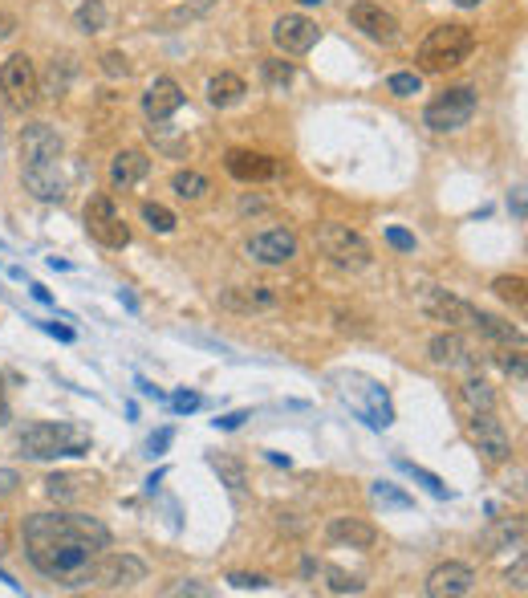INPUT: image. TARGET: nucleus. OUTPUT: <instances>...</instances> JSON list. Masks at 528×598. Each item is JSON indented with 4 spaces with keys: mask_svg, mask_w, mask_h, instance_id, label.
I'll list each match as a JSON object with an SVG mask.
<instances>
[{
    "mask_svg": "<svg viewBox=\"0 0 528 598\" xmlns=\"http://www.w3.org/2000/svg\"><path fill=\"white\" fill-rule=\"evenodd\" d=\"M21 534H25V553L33 570L62 586L114 542L106 525L86 513H33L25 517Z\"/></svg>",
    "mask_w": 528,
    "mask_h": 598,
    "instance_id": "obj_1",
    "label": "nucleus"
},
{
    "mask_svg": "<svg viewBox=\"0 0 528 598\" xmlns=\"http://www.w3.org/2000/svg\"><path fill=\"white\" fill-rule=\"evenodd\" d=\"M146 578L143 558L135 553H98L65 582V590H127Z\"/></svg>",
    "mask_w": 528,
    "mask_h": 598,
    "instance_id": "obj_2",
    "label": "nucleus"
},
{
    "mask_svg": "<svg viewBox=\"0 0 528 598\" xmlns=\"http://www.w3.org/2000/svg\"><path fill=\"white\" fill-rule=\"evenodd\" d=\"M475 49V33L467 25H435L419 46V65L423 74H447L472 57Z\"/></svg>",
    "mask_w": 528,
    "mask_h": 598,
    "instance_id": "obj_3",
    "label": "nucleus"
},
{
    "mask_svg": "<svg viewBox=\"0 0 528 598\" xmlns=\"http://www.w3.org/2000/svg\"><path fill=\"white\" fill-rule=\"evenodd\" d=\"M21 456L29 461H57V456H86L90 440L70 424H33L21 432Z\"/></svg>",
    "mask_w": 528,
    "mask_h": 598,
    "instance_id": "obj_4",
    "label": "nucleus"
},
{
    "mask_svg": "<svg viewBox=\"0 0 528 598\" xmlns=\"http://www.w3.org/2000/svg\"><path fill=\"white\" fill-rule=\"evenodd\" d=\"M337 391L342 399L350 403V411H358L370 428H391L394 424V407H391V395H386L383 383H374L366 375H337Z\"/></svg>",
    "mask_w": 528,
    "mask_h": 598,
    "instance_id": "obj_5",
    "label": "nucleus"
},
{
    "mask_svg": "<svg viewBox=\"0 0 528 598\" xmlns=\"http://www.w3.org/2000/svg\"><path fill=\"white\" fill-rule=\"evenodd\" d=\"M318 249L326 253L329 261H334L337 269H350V273H358V269L370 265V240L362 237L358 228H350V224H318Z\"/></svg>",
    "mask_w": 528,
    "mask_h": 598,
    "instance_id": "obj_6",
    "label": "nucleus"
},
{
    "mask_svg": "<svg viewBox=\"0 0 528 598\" xmlns=\"http://www.w3.org/2000/svg\"><path fill=\"white\" fill-rule=\"evenodd\" d=\"M472 114H475V90L472 86H451V90L435 94V98L427 102L423 122H427L431 130H439V135H447V130L467 127Z\"/></svg>",
    "mask_w": 528,
    "mask_h": 598,
    "instance_id": "obj_7",
    "label": "nucleus"
},
{
    "mask_svg": "<svg viewBox=\"0 0 528 598\" xmlns=\"http://www.w3.org/2000/svg\"><path fill=\"white\" fill-rule=\"evenodd\" d=\"M0 90H4L12 111H29L37 102V94H41V78H37L33 57L29 54L4 57V65H0Z\"/></svg>",
    "mask_w": 528,
    "mask_h": 598,
    "instance_id": "obj_8",
    "label": "nucleus"
},
{
    "mask_svg": "<svg viewBox=\"0 0 528 598\" xmlns=\"http://www.w3.org/2000/svg\"><path fill=\"white\" fill-rule=\"evenodd\" d=\"M86 228H90V237L98 240V245H106V249H127L130 245V228L119 216V208H114L110 195H90V203H86Z\"/></svg>",
    "mask_w": 528,
    "mask_h": 598,
    "instance_id": "obj_9",
    "label": "nucleus"
},
{
    "mask_svg": "<svg viewBox=\"0 0 528 598\" xmlns=\"http://www.w3.org/2000/svg\"><path fill=\"white\" fill-rule=\"evenodd\" d=\"M467 436H472L475 448H480L492 464H504L512 456V436H508V428H504V419L496 415V407L492 411H472Z\"/></svg>",
    "mask_w": 528,
    "mask_h": 598,
    "instance_id": "obj_10",
    "label": "nucleus"
},
{
    "mask_svg": "<svg viewBox=\"0 0 528 598\" xmlns=\"http://www.w3.org/2000/svg\"><path fill=\"white\" fill-rule=\"evenodd\" d=\"M350 25H354L362 37L378 41V46H394V41L402 37L399 17H394L391 9H383V4H374V0H358V4H350Z\"/></svg>",
    "mask_w": 528,
    "mask_h": 598,
    "instance_id": "obj_11",
    "label": "nucleus"
},
{
    "mask_svg": "<svg viewBox=\"0 0 528 598\" xmlns=\"http://www.w3.org/2000/svg\"><path fill=\"white\" fill-rule=\"evenodd\" d=\"M419 305H423L427 318L447 322L451 330H464V326L475 322V305L464 302V297H456V294H447V289H439V286H423L419 289Z\"/></svg>",
    "mask_w": 528,
    "mask_h": 598,
    "instance_id": "obj_12",
    "label": "nucleus"
},
{
    "mask_svg": "<svg viewBox=\"0 0 528 598\" xmlns=\"http://www.w3.org/2000/svg\"><path fill=\"white\" fill-rule=\"evenodd\" d=\"M318 37H321L318 21L301 17V12H285V17H276V25H273V46L289 57L309 54V49L318 46Z\"/></svg>",
    "mask_w": 528,
    "mask_h": 598,
    "instance_id": "obj_13",
    "label": "nucleus"
},
{
    "mask_svg": "<svg viewBox=\"0 0 528 598\" xmlns=\"http://www.w3.org/2000/svg\"><path fill=\"white\" fill-rule=\"evenodd\" d=\"M472 586H475V570L467 561H439L435 570L427 574V582H423V590L431 598H464L472 594Z\"/></svg>",
    "mask_w": 528,
    "mask_h": 598,
    "instance_id": "obj_14",
    "label": "nucleus"
},
{
    "mask_svg": "<svg viewBox=\"0 0 528 598\" xmlns=\"http://www.w3.org/2000/svg\"><path fill=\"white\" fill-rule=\"evenodd\" d=\"M62 159V135L49 122H33L21 135V167H45Z\"/></svg>",
    "mask_w": 528,
    "mask_h": 598,
    "instance_id": "obj_15",
    "label": "nucleus"
},
{
    "mask_svg": "<svg viewBox=\"0 0 528 598\" xmlns=\"http://www.w3.org/2000/svg\"><path fill=\"white\" fill-rule=\"evenodd\" d=\"M248 257L260 261V265H289L297 257V237L289 228H264L256 237H248Z\"/></svg>",
    "mask_w": 528,
    "mask_h": 598,
    "instance_id": "obj_16",
    "label": "nucleus"
},
{
    "mask_svg": "<svg viewBox=\"0 0 528 598\" xmlns=\"http://www.w3.org/2000/svg\"><path fill=\"white\" fill-rule=\"evenodd\" d=\"M224 167H228L232 179L240 184H264V179H273L276 175V159L264 155V151H248V147H232L224 155Z\"/></svg>",
    "mask_w": 528,
    "mask_h": 598,
    "instance_id": "obj_17",
    "label": "nucleus"
},
{
    "mask_svg": "<svg viewBox=\"0 0 528 598\" xmlns=\"http://www.w3.org/2000/svg\"><path fill=\"white\" fill-rule=\"evenodd\" d=\"M183 106V90H179V82L175 78H155V82L146 86V94H143V114L151 122H167L175 111Z\"/></svg>",
    "mask_w": 528,
    "mask_h": 598,
    "instance_id": "obj_18",
    "label": "nucleus"
},
{
    "mask_svg": "<svg viewBox=\"0 0 528 598\" xmlns=\"http://www.w3.org/2000/svg\"><path fill=\"white\" fill-rule=\"evenodd\" d=\"M219 305L232 313H264V310H276V305H281V294L268 286H236V289H224V294H219Z\"/></svg>",
    "mask_w": 528,
    "mask_h": 598,
    "instance_id": "obj_19",
    "label": "nucleus"
},
{
    "mask_svg": "<svg viewBox=\"0 0 528 598\" xmlns=\"http://www.w3.org/2000/svg\"><path fill=\"white\" fill-rule=\"evenodd\" d=\"M326 537L337 545H350V550H370L378 542V529L370 521H362V517H329Z\"/></svg>",
    "mask_w": 528,
    "mask_h": 598,
    "instance_id": "obj_20",
    "label": "nucleus"
},
{
    "mask_svg": "<svg viewBox=\"0 0 528 598\" xmlns=\"http://www.w3.org/2000/svg\"><path fill=\"white\" fill-rule=\"evenodd\" d=\"M146 171H151V159H146L143 151L127 147L110 159V187H114V192H127V187H135Z\"/></svg>",
    "mask_w": 528,
    "mask_h": 598,
    "instance_id": "obj_21",
    "label": "nucleus"
},
{
    "mask_svg": "<svg viewBox=\"0 0 528 598\" xmlns=\"http://www.w3.org/2000/svg\"><path fill=\"white\" fill-rule=\"evenodd\" d=\"M25 171V187L37 195V200L45 203H57L65 195V179L57 171V163H45V167H21Z\"/></svg>",
    "mask_w": 528,
    "mask_h": 598,
    "instance_id": "obj_22",
    "label": "nucleus"
},
{
    "mask_svg": "<svg viewBox=\"0 0 528 598\" xmlns=\"http://www.w3.org/2000/svg\"><path fill=\"white\" fill-rule=\"evenodd\" d=\"M427 354H431L435 367H464V362H467V342L459 338L456 330L435 334V338L427 342Z\"/></svg>",
    "mask_w": 528,
    "mask_h": 598,
    "instance_id": "obj_23",
    "label": "nucleus"
},
{
    "mask_svg": "<svg viewBox=\"0 0 528 598\" xmlns=\"http://www.w3.org/2000/svg\"><path fill=\"white\" fill-rule=\"evenodd\" d=\"M244 94H248V86H244V78H240V74H216L208 82V102H211V106H219V111H224V106H236Z\"/></svg>",
    "mask_w": 528,
    "mask_h": 598,
    "instance_id": "obj_24",
    "label": "nucleus"
},
{
    "mask_svg": "<svg viewBox=\"0 0 528 598\" xmlns=\"http://www.w3.org/2000/svg\"><path fill=\"white\" fill-rule=\"evenodd\" d=\"M472 330H480L483 338L500 342V346H512V342H524V334H520L512 322H504V318H496V313H483V310H475Z\"/></svg>",
    "mask_w": 528,
    "mask_h": 598,
    "instance_id": "obj_25",
    "label": "nucleus"
},
{
    "mask_svg": "<svg viewBox=\"0 0 528 598\" xmlns=\"http://www.w3.org/2000/svg\"><path fill=\"white\" fill-rule=\"evenodd\" d=\"M86 485H94V480L82 477V472H54V477H45V493L54 501H78L86 493Z\"/></svg>",
    "mask_w": 528,
    "mask_h": 598,
    "instance_id": "obj_26",
    "label": "nucleus"
},
{
    "mask_svg": "<svg viewBox=\"0 0 528 598\" xmlns=\"http://www.w3.org/2000/svg\"><path fill=\"white\" fill-rule=\"evenodd\" d=\"M171 192L179 195V200H187V203H200V200H208L211 179H208V175H200V171H175L171 175Z\"/></svg>",
    "mask_w": 528,
    "mask_h": 598,
    "instance_id": "obj_27",
    "label": "nucleus"
},
{
    "mask_svg": "<svg viewBox=\"0 0 528 598\" xmlns=\"http://www.w3.org/2000/svg\"><path fill=\"white\" fill-rule=\"evenodd\" d=\"M370 497H374V505L394 509V513H410V509H415V497H410V493H402L399 485H391V480H374Z\"/></svg>",
    "mask_w": 528,
    "mask_h": 598,
    "instance_id": "obj_28",
    "label": "nucleus"
},
{
    "mask_svg": "<svg viewBox=\"0 0 528 598\" xmlns=\"http://www.w3.org/2000/svg\"><path fill=\"white\" fill-rule=\"evenodd\" d=\"M464 403L472 407V411H492V407H496L492 383H488V378H480V375H472L464 383Z\"/></svg>",
    "mask_w": 528,
    "mask_h": 598,
    "instance_id": "obj_29",
    "label": "nucleus"
},
{
    "mask_svg": "<svg viewBox=\"0 0 528 598\" xmlns=\"http://www.w3.org/2000/svg\"><path fill=\"white\" fill-rule=\"evenodd\" d=\"M394 464H399V469H402V472H407V477H415V480H419V485H423V488H427L431 497H439V501H447V497H451V488H447V485H443V480H439V477H435V472H427V469H423V464L407 461V456H399V461H394Z\"/></svg>",
    "mask_w": 528,
    "mask_h": 598,
    "instance_id": "obj_30",
    "label": "nucleus"
},
{
    "mask_svg": "<svg viewBox=\"0 0 528 598\" xmlns=\"http://www.w3.org/2000/svg\"><path fill=\"white\" fill-rule=\"evenodd\" d=\"M211 469L219 472V480H224L232 493H240V488L248 485V469L236 461V456H211Z\"/></svg>",
    "mask_w": 528,
    "mask_h": 598,
    "instance_id": "obj_31",
    "label": "nucleus"
},
{
    "mask_svg": "<svg viewBox=\"0 0 528 598\" xmlns=\"http://www.w3.org/2000/svg\"><path fill=\"white\" fill-rule=\"evenodd\" d=\"M73 25L82 29L86 37H90V33H102V29H106V4H102V0H86L82 9L73 12Z\"/></svg>",
    "mask_w": 528,
    "mask_h": 598,
    "instance_id": "obj_32",
    "label": "nucleus"
},
{
    "mask_svg": "<svg viewBox=\"0 0 528 598\" xmlns=\"http://www.w3.org/2000/svg\"><path fill=\"white\" fill-rule=\"evenodd\" d=\"M143 220H146V228H151V232H159V237L175 232V224H179V220H175V212H171V208H163V203H151V200L143 203Z\"/></svg>",
    "mask_w": 528,
    "mask_h": 598,
    "instance_id": "obj_33",
    "label": "nucleus"
},
{
    "mask_svg": "<svg viewBox=\"0 0 528 598\" xmlns=\"http://www.w3.org/2000/svg\"><path fill=\"white\" fill-rule=\"evenodd\" d=\"M520 534H524V521H496V529L483 542H488V550H508L512 542H520Z\"/></svg>",
    "mask_w": 528,
    "mask_h": 598,
    "instance_id": "obj_34",
    "label": "nucleus"
},
{
    "mask_svg": "<svg viewBox=\"0 0 528 598\" xmlns=\"http://www.w3.org/2000/svg\"><path fill=\"white\" fill-rule=\"evenodd\" d=\"M492 294L500 297V302H512L516 310H524V277H496Z\"/></svg>",
    "mask_w": 528,
    "mask_h": 598,
    "instance_id": "obj_35",
    "label": "nucleus"
},
{
    "mask_svg": "<svg viewBox=\"0 0 528 598\" xmlns=\"http://www.w3.org/2000/svg\"><path fill=\"white\" fill-rule=\"evenodd\" d=\"M326 586H329V594H362V582L354 578V574H346V570H337V566H326Z\"/></svg>",
    "mask_w": 528,
    "mask_h": 598,
    "instance_id": "obj_36",
    "label": "nucleus"
},
{
    "mask_svg": "<svg viewBox=\"0 0 528 598\" xmlns=\"http://www.w3.org/2000/svg\"><path fill=\"white\" fill-rule=\"evenodd\" d=\"M293 62H281V57H268V62H260V78L268 86H289L293 82Z\"/></svg>",
    "mask_w": 528,
    "mask_h": 598,
    "instance_id": "obj_37",
    "label": "nucleus"
},
{
    "mask_svg": "<svg viewBox=\"0 0 528 598\" xmlns=\"http://www.w3.org/2000/svg\"><path fill=\"white\" fill-rule=\"evenodd\" d=\"M386 90H391L394 98H415V94L423 90V78L410 74V70H402V74H391V78H386Z\"/></svg>",
    "mask_w": 528,
    "mask_h": 598,
    "instance_id": "obj_38",
    "label": "nucleus"
},
{
    "mask_svg": "<svg viewBox=\"0 0 528 598\" xmlns=\"http://www.w3.org/2000/svg\"><path fill=\"white\" fill-rule=\"evenodd\" d=\"M496 359H500V367L508 370L516 383H524V342H512V346H504Z\"/></svg>",
    "mask_w": 528,
    "mask_h": 598,
    "instance_id": "obj_39",
    "label": "nucleus"
},
{
    "mask_svg": "<svg viewBox=\"0 0 528 598\" xmlns=\"http://www.w3.org/2000/svg\"><path fill=\"white\" fill-rule=\"evenodd\" d=\"M98 62H102V74H106V78H130V74H135V65H130V57H127V54H119V49H110V54H102Z\"/></svg>",
    "mask_w": 528,
    "mask_h": 598,
    "instance_id": "obj_40",
    "label": "nucleus"
},
{
    "mask_svg": "<svg viewBox=\"0 0 528 598\" xmlns=\"http://www.w3.org/2000/svg\"><path fill=\"white\" fill-rule=\"evenodd\" d=\"M70 78H73V57H62V70H57V62H54V70H49V94H65L70 90Z\"/></svg>",
    "mask_w": 528,
    "mask_h": 598,
    "instance_id": "obj_41",
    "label": "nucleus"
},
{
    "mask_svg": "<svg viewBox=\"0 0 528 598\" xmlns=\"http://www.w3.org/2000/svg\"><path fill=\"white\" fill-rule=\"evenodd\" d=\"M248 419H252V407H236V411L211 419V428H216V432H236V428H244Z\"/></svg>",
    "mask_w": 528,
    "mask_h": 598,
    "instance_id": "obj_42",
    "label": "nucleus"
},
{
    "mask_svg": "<svg viewBox=\"0 0 528 598\" xmlns=\"http://www.w3.org/2000/svg\"><path fill=\"white\" fill-rule=\"evenodd\" d=\"M386 245H391V249H399V253H415V237H410L407 228H399V224H391V228H386Z\"/></svg>",
    "mask_w": 528,
    "mask_h": 598,
    "instance_id": "obj_43",
    "label": "nucleus"
},
{
    "mask_svg": "<svg viewBox=\"0 0 528 598\" xmlns=\"http://www.w3.org/2000/svg\"><path fill=\"white\" fill-rule=\"evenodd\" d=\"M171 440H175V428H159V432L146 440V456H163V452L171 448Z\"/></svg>",
    "mask_w": 528,
    "mask_h": 598,
    "instance_id": "obj_44",
    "label": "nucleus"
},
{
    "mask_svg": "<svg viewBox=\"0 0 528 598\" xmlns=\"http://www.w3.org/2000/svg\"><path fill=\"white\" fill-rule=\"evenodd\" d=\"M228 582L236 590H264V586H268V578H264V574H228Z\"/></svg>",
    "mask_w": 528,
    "mask_h": 598,
    "instance_id": "obj_45",
    "label": "nucleus"
},
{
    "mask_svg": "<svg viewBox=\"0 0 528 598\" xmlns=\"http://www.w3.org/2000/svg\"><path fill=\"white\" fill-rule=\"evenodd\" d=\"M200 403H203V399L195 395V391H175V395H171V407H175V411H179V415L195 411V407H200Z\"/></svg>",
    "mask_w": 528,
    "mask_h": 598,
    "instance_id": "obj_46",
    "label": "nucleus"
},
{
    "mask_svg": "<svg viewBox=\"0 0 528 598\" xmlns=\"http://www.w3.org/2000/svg\"><path fill=\"white\" fill-rule=\"evenodd\" d=\"M17 485H21V477L12 469H0V501L9 497V493H17Z\"/></svg>",
    "mask_w": 528,
    "mask_h": 598,
    "instance_id": "obj_47",
    "label": "nucleus"
},
{
    "mask_svg": "<svg viewBox=\"0 0 528 598\" xmlns=\"http://www.w3.org/2000/svg\"><path fill=\"white\" fill-rule=\"evenodd\" d=\"M41 330H45V334H54V338H62V342H73V330H70V326H57V322H41Z\"/></svg>",
    "mask_w": 528,
    "mask_h": 598,
    "instance_id": "obj_48",
    "label": "nucleus"
},
{
    "mask_svg": "<svg viewBox=\"0 0 528 598\" xmlns=\"http://www.w3.org/2000/svg\"><path fill=\"white\" fill-rule=\"evenodd\" d=\"M0 424H9V386H4V375H0Z\"/></svg>",
    "mask_w": 528,
    "mask_h": 598,
    "instance_id": "obj_49",
    "label": "nucleus"
},
{
    "mask_svg": "<svg viewBox=\"0 0 528 598\" xmlns=\"http://www.w3.org/2000/svg\"><path fill=\"white\" fill-rule=\"evenodd\" d=\"M171 594H211L208 586H200V582H183V586H175Z\"/></svg>",
    "mask_w": 528,
    "mask_h": 598,
    "instance_id": "obj_50",
    "label": "nucleus"
},
{
    "mask_svg": "<svg viewBox=\"0 0 528 598\" xmlns=\"http://www.w3.org/2000/svg\"><path fill=\"white\" fill-rule=\"evenodd\" d=\"M138 391H143V395H151V399H167L163 391H159L155 383H146V378H138Z\"/></svg>",
    "mask_w": 528,
    "mask_h": 598,
    "instance_id": "obj_51",
    "label": "nucleus"
},
{
    "mask_svg": "<svg viewBox=\"0 0 528 598\" xmlns=\"http://www.w3.org/2000/svg\"><path fill=\"white\" fill-rule=\"evenodd\" d=\"M33 297H37V302H41V305H54V294H49L45 286H33Z\"/></svg>",
    "mask_w": 528,
    "mask_h": 598,
    "instance_id": "obj_52",
    "label": "nucleus"
},
{
    "mask_svg": "<svg viewBox=\"0 0 528 598\" xmlns=\"http://www.w3.org/2000/svg\"><path fill=\"white\" fill-rule=\"evenodd\" d=\"M508 582H516V590H524V558L516 561V574H508Z\"/></svg>",
    "mask_w": 528,
    "mask_h": 598,
    "instance_id": "obj_53",
    "label": "nucleus"
},
{
    "mask_svg": "<svg viewBox=\"0 0 528 598\" xmlns=\"http://www.w3.org/2000/svg\"><path fill=\"white\" fill-rule=\"evenodd\" d=\"M163 477H167V469H155V472H151V477H146V488L155 493V485H159V480H163Z\"/></svg>",
    "mask_w": 528,
    "mask_h": 598,
    "instance_id": "obj_54",
    "label": "nucleus"
},
{
    "mask_svg": "<svg viewBox=\"0 0 528 598\" xmlns=\"http://www.w3.org/2000/svg\"><path fill=\"white\" fill-rule=\"evenodd\" d=\"M459 9H480V0H456Z\"/></svg>",
    "mask_w": 528,
    "mask_h": 598,
    "instance_id": "obj_55",
    "label": "nucleus"
},
{
    "mask_svg": "<svg viewBox=\"0 0 528 598\" xmlns=\"http://www.w3.org/2000/svg\"><path fill=\"white\" fill-rule=\"evenodd\" d=\"M301 4H321V0H301Z\"/></svg>",
    "mask_w": 528,
    "mask_h": 598,
    "instance_id": "obj_56",
    "label": "nucleus"
}]
</instances>
